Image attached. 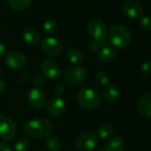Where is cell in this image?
<instances>
[{
  "mask_svg": "<svg viewBox=\"0 0 151 151\" xmlns=\"http://www.w3.org/2000/svg\"><path fill=\"white\" fill-rule=\"evenodd\" d=\"M53 127L50 120L45 119H35L28 120L23 127L24 134L33 139H40L49 136L53 132Z\"/></svg>",
  "mask_w": 151,
  "mask_h": 151,
  "instance_id": "cell-1",
  "label": "cell"
},
{
  "mask_svg": "<svg viewBox=\"0 0 151 151\" xmlns=\"http://www.w3.org/2000/svg\"><path fill=\"white\" fill-rule=\"evenodd\" d=\"M132 41V35L129 29L122 25H114L109 32V42L117 49H124L127 47Z\"/></svg>",
  "mask_w": 151,
  "mask_h": 151,
  "instance_id": "cell-2",
  "label": "cell"
},
{
  "mask_svg": "<svg viewBox=\"0 0 151 151\" xmlns=\"http://www.w3.org/2000/svg\"><path fill=\"white\" fill-rule=\"evenodd\" d=\"M77 103L85 110L92 111L96 109L101 102L99 93L91 88H82L77 95Z\"/></svg>",
  "mask_w": 151,
  "mask_h": 151,
  "instance_id": "cell-3",
  "label": "cell"
},
{
  "mask_svg": "<svg viewBox=\"0 0 151 151\" xmlns=\"http://www.w3.org/2000/svg\"><path fill=\"white\" fill-rule=\"evenodd\" d=\"M87 76V70L80 65H75L67 70L64 75V81L69 86H77L84 82Z\"/></svg>",
  "mask_w": 151,
  "mask_h": 151,
  "instance_id": "cell-4",
  "label": "cell"
},
{
  "mask_svg": "<svg viewBox=\"0 0 151 151\" xmlns=\"http://www.w3.org/2000/svg\"><path fill=\"white\" fill-rule=\"evenodd\" d=\"M41 50L45 55L50 57H55L62 52L63 45L57 38L48 36L42 40Z\"/></svg>",
  "mask_w": 151,
  "mask_h": 151,
  "instance_id": "cell-5",
  "label": "cell"
},
{
  "mask_svg": "<svg viewBox=\"0 0 151 151\" xmlns=\"http://www.w3.org/2000/svg\"><path fill=\"white\" fill-rule=\"evenodd\" d=\"M89 35L96 41H102L106 39L108 35L107 25L100 19H92L87 26Z\"/></svg>",
  "mask_w": 151,
  "mask_h": 151,
  "instance_id": "cell-6",
  "label": "cell"
},
{
  "mask_svg": "<svg viewBox=\"0 0 151 151\" xmlns=\"http://www.w3.org/2000/svg\"><path fill=\"white\" fill-rule=\"evenodd\" d=\"M98 144V139L92 133H83L76 140V146L81 151H92Z\"/></svg>",
  "mask_w": 151,
  "mask_h": 151,
  "instance_id": "cell-7",
  "label": "cell"
},
{
  "mask_svg": "<svg viewBox=\"0 0 151 151\" xmlns=\"http://www.w3.org/2000/svg\"><path fill=\"white\" fill-rule=\"evenodd\" d=\"M41 72L48 80H56L61 75V69L55 60L46 58L41 64Z\"/></svg>",
  "mask_w": 151,
  "mask_h": 151,
  "instance_id": "cell-8",
  "label": "cell"
},
{
  "mask_svg": "<svg viewBox=\"0 0 151 151\" xmlns=\"http://www.w3.org/2000/svg\"><path fill=\"white\" fill-rule=\"evenodd\" d=\"M28 103L33 109L40 110L46 104V95L40 88H34L28 94Z\"/></svg>",
  "mask_w": 151,
  "mask_h": 151,
  "instance_id": "cell-9",
  "label": "cell"
},
{
  "mask_svg": "<svg viewBox=\"0 0 151 151\" xmlns=\"http://www.w3.org/2000/svg\"><path fill=\"white\" fill-rule=\"evenodd\" d=\"M4 62L10 69L14 71L21 70L27 65V59L25 56L18 51L9 52L5 57Z\"/></svg>",
  "mask_w": 151,
  "mask_h": 151,
  "instance_id": "cell-10",
  "label": "cell"
},
{
  "mask_svg": "<svg viewBox=\"0 0 151 151\" xmlns=\"http://www.w3.org/2000/svg\"><path fill=\"white\" fill-rule=\"evenodd\" d=\"M17 133V127L14 121L8 118L0 120V137L4 141L12 140Z\"/></svg>",
  "mask_w": 151,
  "mask_h": 151,
  "instance_id": "cell-11",
  "label": "cell"
},
{
  "mask_svg": "<svg viewBox=\"0 0 151 151\" xmlns=\"http://www.w3.org/2000/svg\"><path fill=\"white\" fill-rule=\"evenodd\" d=\"M123 12L131 19H138L143 14L142 5L134 0H127L123 4Z\"/></svg>",
  "mask_w": 151,
  "mask_h": 151,
  "instance_id": "cell-12",
  "label": "cell"
},
{
  "mask_svg": "<svg viewBox=\"0 0 151 151\" xmlns=\"http://www.w3.org/2000/svg\"><path fill=\"white\" fill-rule=\"evenodd\" d=\"M66 104L65 102L58 96L51 98L47 102L46 110L50 116L52 117H59L65 111Z\"/></svg>",
  "mask_w": 151,
  "mask_h": 151,
  "instance_id": "cell-13",
  "label": "cell"
},
{
  "mask_svg": "<svg viewBox=\"0 0 151 151\" xmlns=\"http://www.w3.org/2000/svg\"><path fill=\"white\" fill-rule=\"evenodd\" d=\"M137 109L139 112L147 118H151V92L143 95L138 101Z\"/></svg>",
  "mask_w": 151,
  "mask_h": 151,
  "instance_id": "cell-14",
  "label": "cell"
},
{
  "mask_svg": "<svg viewBox=\"0 0 151 151\" xmlns=\"http://www.w3.org/2000/svg\"><path fill=\"white\" fill-rule=\"evenodd\" d=\"M22 38L27 44L35 46L40 42V34L34 27H27L22 33Z\"/></svg>",
  "mask_w": 151,
  "mask_h": 151,
  "instance_id": "cell-15",
  "label": "cell"
},
{
  "mask_svg": "<svg viewBox=\"0 0 151 151\" xmlns=\"http://www.w3.org/2000/svg\"><path fill=\"white\" fill-rule=\"evenodd\" d=\"M125 148V142L120 136H115L110 138L106 145L105 151H124Z\"/></svg>",
  "mask_w": 151,
  "mask_h": 151,
  "instance_id": "cell-16",
  "label": "cell"
},
{
  "mask_svg": "<svg viewBox=\"0 0 151 151\" xmlns=\"http://www.w3.org/2000/svg\"><path fill=\"white\" fill-rule=\"evenodd\" d=\"M117 57V50L109 46L102 47L98 53V58L101 61L104 63H109L113 61Z\"/></svg>",
  "mask_w": 151,
  "mask_h": 151,
  "instance_id": "cell-17",
  "label": "cell"
},
{
  "mask_svg": "<svg viewBox=\"0 0 151 151\" xmlns=\"http://www.w3.org/2000/svg\"><path fill=\"white\" fill-rule=\"evenodd\" d=\"M105 99L109 103H115L118 100L120 96V90L118 87L115 84H109L107 85L105 91H104Z\"/></svg>",
  "mask_w": 151,
  "mask_h": 151,
  "instance_id": "cell-18",
  "label": "cell"
},
{
  "mask_svg": "<svg viewBox=\"0 0 151 151\" xmlns=\"http://www.w3.org/2000/svg\"><path fill=\"white\" fill-rule=\"evenodd\" d=\"M67 58L71 64L79 65L84 60L83 52L78 48H70L67 52Z\"/></svg>",
  "mask_w": 151,
  "mask_h": 151,
  "instance_id": "cell-19",
  "label": "cell"
},
{
  "mask_svg": "<svg viewBox=\"0 0 151 151\" xmlns=\"http://www.w3.org/2000/svg\"><path fill=\"white\" fill-rule=\"evenodd\" d=\"M45 146L49 151H60L61 149V142L58 137L54 135H49L46 138Z\"/></svg>",
  "mask_w": 151,
  "mask_h": 151,
  "instance_id": "cell-20",
  "label": "cell"
},
{
  "mask_svg": "<svg viewBox=\"0 0 151 151\" xmlns=\"http://www.w3.org/2000/svg\"><path fill=\"white\" fill-rule=\"evenodd\" d=\"M58 29V22L54 19H48L44 22L43 30L44 33L47 35H53Z\"/></svg>",
  "mask_w": 151,
  "mask_h": 151,
  "instance_id": "cell-21",
  "label": "cell"
},
{
  "mask_svg": "<svg viewBox=\"0 0 151 151\" xmlns=\"http://www.w3.org/2000/svg\"><path fill=\"white\" fill-rule=\"evenodd\" d=\"M7 2L12 9L21 11L27 9L30 5L32 0H7Z\"/></svg>",
  "mask_w": 151,
  "mask_h": 151,
  "instance_id": "cell-22",
  "label": "cell"
},
{
  "mask_svg": "<svg viewBox=\"0 0 151 151\" xmlns=\"http://www.w3.org/2000/svg\"><path fill=\"white\" fill-rule=\"evenodd\" d=\"M113 132H114L113 127L110 125L105 124V125H102L99 127L98 135L101 139H107V138H109L113 134Z\"/></svg>",
  "mask_w": 151,
  "mask_h": 151,
  "instance_id": "cell-23",
  "label": "cell"
},
{
  "mask_svg": "<svg viewBox=\"0 0 151 151\" xmlns=\"http://www.w3.org/2000/svg\"><path fill=\"white\" fill-rule=\"evenodd\" d=\"M15 151H28L29 149V142L27 138H20L14 144Z\"/></svg>",
  "mask_w": 151,
  "mask_h": 151,
  "instance_id": "cell-24",
  "label": "cell"
},
{
  "mask_svg": "<svg viewBox=\"0 0 151 151\" xmlns=\"http://www.w3.org/2000/svg\"><path fill=\"white\" fill-rule=\"evenodd\" d=\"M109 44V42L105 40H102V41H96V40H93L90 42L89 44V50L92 51V52H95L99 50H101L102 47L104 46H108Z\"/></svg>",
  "mask_w": 151,
  "mask_h": 151,
  "instance_id": "cell-25",
  "label": "cell"
},
{
  "mask_svg": "<svg viewBox=\"0 0 151 151\" xmlns=\"http://www.w3.org/2000/svg\"><path fill=\"white\" fill-rule=\"evenodd\" d=\"M140 27L143 31H150L151 30V18L150 16H145L140 21Z\"/></svg>",
  "mask_w": 151,
  "mask_h": 151,
  "instance_id": "cell-26",
  "label": "cell"
},
{
  "mask_svg": "<svg viewBox=\"0 0 151 151\" xmlns=\"http://www.w3.org/2000/svg\"><path fill=\"white\" fill-rule=\"evenodd\" d=\"M96 81L99 84L101 85H104L107 86L109 85V78L108 76V74L104 72H100L96 74Z\"/></svg>",
  "mask_w": 151,
  "mask_h": 151,
  "instance_id": "cell-27",
  "label": "cell"
},
{
  "mask_svg": "<svg viewBox=\"0 0 151 151\" xmlns=\"http://www.w3.org/2000/svg\"><path fill=\"white\" fill-rule=\"evenodd\" d=\"M140 72L144 75L150 74L151 73V61L144 62L140 67Z\"/></svg>",
  "mask_w": 151,
  "mask_h": 151,
  "instance_id": "cell-28",
  "label": "cell"
},
{
  "mask_svg": "<svg viewBox=\"0 0 151 151\" xmlns=\"http://www.w3.org/2000/svg\"><path fill=\"white\" fill-rule=\"evenodd\" d=\"M33 82H34V85L36 86V88H41L44 84V81L41 75H36L35 77Z\"/></svg>",
  "mask_w": 151,
  "mask_h": 151,
  "instance_id": "cell-29",
  "label": "cell"
},
{
  "mask_svg": "<svg viewBox=\"0 0 151 151\" xmlns=\"http://www.w3.org/2000/svg\"><path fill=\"white\" fill-rule=\"evenodd\" d=\"M53 91H54V94H55L58 97H60V96L63 94V92H64V86H63L62 84H58V85L55 86Z\"/></svg>",
  "mask_w": 151,
  "mask_h": 151,
  "instance_id": "cell-30",
  "label": "cell"
},
{
  "mask_svg": "<svg viewBox=\"0 0 151 151\" xmlns=\"http://www.w3.org/2000/svg\"><path fill=\"white\" fill-rule=\"evenodd\" d=\"M0 151H12V150L9 144L5 142H0Z\"/></svg>",
  "mask_w": 151,
  "mask_h": 151,
  "instance_id": "cell-31",
  "label": "cell"
},
{
  "mask_svg": "<svg viewBox=\"0 0 151 151\" xmlns=\"http://www.w3.org/2000/svg\"><path fill=\"white\" fill-rule=\"evenodd\" d=\"M5 55H6V47L3 43H0V58H3Z\"/></svg>",
  "mask_w": 151,
  "mask_h": 151,
  "instance_id": "cell-32",
  "label": "cell"
},
{
  "mask_svg": "<svg viewBox=\"0 0 151 151\" xmlns=\"http://www.w3.org/2000/svg\"><path fill=\"white\" fill-rule=\"evenodd\" d=\"M4 88H5V82L3 79L0 78V94L4 90Z\"/></svg>",
  "mask_w": 151,
  "mask_h": 151,
  "instance_id": "cell-33",
  "label": "cell"
},
{
  "mask_svg": "<svg viewBox=\"0 0 151 151\" xmlns=\"http://www.w3.org/2000/svg\"><path fill=\"white\" fill-rule=\"evenodd\" d=\"M0 70H1V66H0Z\"/></svg>",
  "mask_w": 151,
  "mask_h": 151,
  "instance_id": "cell-34",
  "label": "cell"
}]
</instances>
